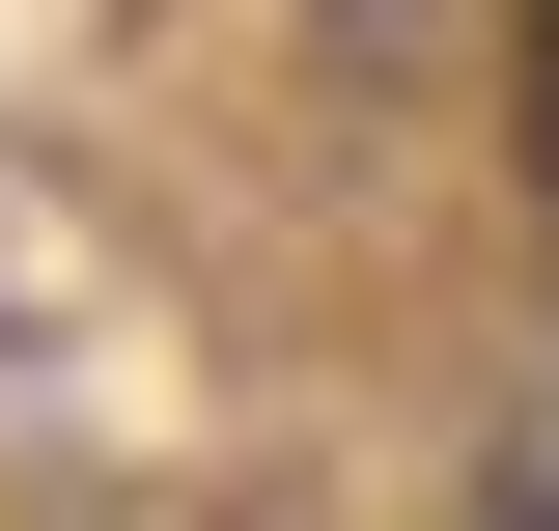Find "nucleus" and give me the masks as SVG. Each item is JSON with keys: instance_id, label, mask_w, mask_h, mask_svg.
Returning <instances> with one entry per match:
<instances>
[{"instance_id": "1", "label": "nucleus", "mask_w": 559, "mask_h": 531, "mask_svg": "<svg viewBox=\"0 0 559 531\" xmlns=\"http://www.w3.org/2000/svg\"><path fill=\"white\" fill-rule=\"evenodd\" d=\"M503 28H532V197H559V0H503Z\"/></svg>"}]
</instances>
